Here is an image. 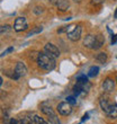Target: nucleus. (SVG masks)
<instances>
[{"label":"nucleus","instance_id":"obj_23","mask_svg":"<svg viewBox=\"0 0 117 124\" xmlns=\"http://www.w3.org/2000/svg\"><path fill=\"white\" fill-rule=\"evenodd\" d=\"M105 0H91V2L94 3V5H100V3H102Z\"/></svg>","mask_w":117,"mask_h":124},{"label":"nucleus","instance_id":"obj_30","mask_svg":"<svg viewBox=\"0 0 117 124\" xmlns=\"http://www.w3.org/2000/svg\"><path fill=\"white\" fill-rule=\"evenodd\" d=\"M116 82H117V78H116Z\"/></svg>","mask_w":117,"mask_h":124},{"label":"nucleus","instance_id":"obj_12","mask_svg":"<svg viewBox=\"0 0 117 124\" xmlns=\"http://www.w3.org/2000/svg\"><path fill=\"white\" fill-rule=\"evenodd\" d=\"M96 59L100 62V63H106V61H107V54L104 52L98 53L97 56H96Z\"/></svg>","mask_w":117,"mask_h":124},{"label":"nucleus","instance_id":"obj_10","mask_svg":"<svg viewBox=\"0 0 117 124\" xmlns=\"http://www.w3.org/2000/svg\"><path fill=\"white\" fill-rule=\"evenodd\" d=\"M100 106H101V108H102V111H104L105 113H107L108 109H109V106H110V103L108 101L107 98H101L100 99Z\"/></svg>","mask_w":117,"mask_h":124},{"label":"nucleus","instance_id":"obj_2","mask_svg":"<svg viewBox=\"0 0 117 124\" xmlns=\"http://www.w3.org/2000/svg\"><path fill=\"white\" fill-rule=\"evenodd\" d=\"M105 39L101 35L95 36L92 34H88L83 39V45L88 49H92V50H98L100 49L101 46L104 45Z\"/></svg>","mask_w":117,"mask_h":124},{"label":"nucleus","instance_id":"obj_28","mask_svg":"<svg viewBox=\"0 0 117 124\" xmlns=\"http://www.w3.org/2000/svg\"><path fill=\"white\" fill-rule=\"evenodd\" d=\"M114 17H115V18H116V19H117V8H116V11H115V15H114Z\"/></svg>","mask_w":117,"mask_h":124},{"label":"nucleus","instance_id":"obj_1","mask_svg":"<svg viewBox=\"0 0 117 124\" xmlns=\"http://www.w3.org/2000/svg\"><path fill=\"white\" fill-rule=\"evenodd\" d=\"M37 63L42 69L44 70H47V71H51L55 68V59L47 53H38V56H37Z\"/></svg>","mask_w":117,"mask_h":124},{"label":"nucleus","instance_id":"obj_21","mask_svg":"<svg viewBox=\"0 0 117 124\" xmlns=\"http://www.w3.org/2000/svg\"><path fill=\"white\" fill-rule=\"evenodd\" d=\"M66 99H68V103L71 105V106H72V105H74V104H77V101H75V98L72 97V96H69Z\"/></svg>","mask_w":117,"mask_h":124},{"label":"nucleus","instance_id":"obj_22","mask_svg":"<svg viewBox=\"0 0 117 124\" xmlns=\"http://www.w3.org/2000/svg\"><path fill=\"white\" fill-rule=\"evenodd\" d=\"M13 51H14V47H9V49H7L6 51H5V52H2V53H1V54H0V58H1V56H3V55H6L7 53L13 52Z\"/></svg>","mask_w":117,"mask_h":124},{"label":"nucleus","instance_id":"obj_29","mask_svg":"<svg viewBox=\"0 0 117 124\" xmlns=\"http://www.w3.org/2000/svg\"><path fill=\"white\" fill-rule=\"evenodd\" d=\"M1 85H2V78L0 77V87H1Z\"/></svg>","mask_w":117,"mask_h":124},{"label":"nucleus","instance_id":"obj_4","mask_svg":"<svg viewBox=\"0 0 117 124\" xmlns=\"http://www.w3.org/2000/svg\"><path fill=\"white\" fill-rule=\"evenodd\" d=\"M27 20L25 17H18L16 18L15 20V24H14V30L16 31V32H22V31H25L27 30Z\"/></svg>","mask_w":117,"mask_h":124},{"label":"nucleus","instance_id":"obj_18","mask_svg":"<svg viewBox=\"0 0 117 124\" xmlns=\"http://www.w3.org/2000/svg\"><path fill=\"white\" fill-rule=\"evenodd\" d=\"M34 122H35L36 124H49L44 118H42L41 116H38V115H35V116H34Z\"/></svg>","mask_w":117,"mask_h":124},{"label":"nucleus","instance_id":"obj_14","mask_svg":"<svg viewBox=\"0 0 117 124\" xmlns=\"http://www.w3.org/2000/svg\"><path fill=\"white\" fill-rule=\"evenodd\" d=\"M77 82L78 84H81V85H86L88 82V77L85 75H80L77 77Z\"/></svg>","mask_w":117,"mask_h":124},{"label":"nucleus","instance_id":"obj_13","mask_svg":"<svg viewBox=\"0 0 117 124\" xmlns=\"http://www.w3.org/2000/svg\"><path fill=\"white\" fill-rule=\"evenodd\" d=\"M98 72H99V68H98V67H91L89 72H88V77L94 78V77H96V76L98 75Z\"/></svg>","mask_w":117,"mask_h":124},{"label":"nucleus","instance_id":"obj_16","mask_svg":"<svg viewBox=\"0 0 117 124\" xmlns=\"http://www.w3.org/2000/svg\"><path fill=\"white\" fill-rule=\"evenodd\" d=\"M49 121L51 124H61L60 123V121H58V117L56 116L55 114L51 115V116H49Z\"/></svg>","mask_w":117,"mask_h":124},{"label":"nucleus","instance_id":"obj_26","mask_svg":"<svg viewBox=\"0 0 117 124\" xmlns=\"http://www.w3.org/2000/svg\"><path fill=\"white\" fill-rule=\"evenodd\" d=\"M9 124H17V120H15V118H11Z\"/></svg>","mask_w":117,"mask_h":124},{"label":"nucleus","instance_id":"obj_3","mask_svg":"<svg viewBox=\"0 0 117 124\" xmlns=\"http://www.w3.org/2000/svg\"><path fill=\"white\" fill-rule=\"evenodd\" d=\"M81 32H82L81 26H73V25H71V26H68V28H66L68 37L69 39H71L72 42H75V41L80 39Z\"/></svg>","mask_w":117,"mask_h":124},{"label":"nucleus","instance_id":"obj_7","mask_svg":"<svg viewBox=\"0 0 117 124\" xmlns=\"http://www.w3.org/2000/svg\"><path fill=\"white\" fill-rule=\"evenodd\" d=\"M15 72L18 75V77H24V76H26L27 75L26 65L24 64L23 62H18L16 64V68H15Z\"/></svg>","mask_w":117,"mask_h":124},{"label":"nucleus","instance_id":"obj_9","mask_svg":"<svg viewBox=\"0 0 117 124\" xmlns=\"http://www.w3.org/2000/svg\"><path fill=\"white\" fill-rule=\"evenodd\" d=\"M106 114L108 115V117L110 118H117V104H110V106H109V109H108V112L106 113Z\"/></svg>","mask_w":117,"mask_h":124},{"label":"nucleus","instance_id":"obj_17","mask_svg":"<svg viewBox=\"0 0 117 124\" xmlns=\"http://www.w3.org/2000/svg\"><path fill=\"white\" fill-rule=\"evenodd\" d=\"M43 31V27L42 26H38V27H35V28H34V30L33 31H30V32L28 33V34H27V36H33L34 35V34H38V33H41Z\"/></svg>","mask_w":117,"mask_h":124},{"label":"nucleus","instance_id":"obj_11","mask_svg":"<svg viewBox=\"0 0 117 124\" xmlns=\"http://www.w3.org/2000/svg\"><path fill=\"white\" fill-rule=\"evenodd\" d=\"M58 8L62 11H64L69 8V2L68 0H58Z\"/></svg>","mask_w":117,"mask_h":124},{"label":"nucleus","instance_id":"obj_24","mask_svg":"<svg viewBox=\"0 0 117 124\" xmlns=\"http://www.w3.org/2000/svg\"><path fill=\"white\" fill-rule=\"evenodd\" d=\"M117 42V35H113L111 36V44H115Z\"/></svg>","mask_w":117,"mask_h":124},{"label":"nucleus","instance_id":"obj_27","mask_svg":"<svg viewBox=\"0 0 117 124\" xmlns=\"http://www.w3.org/2000/svg\"><path fill=\"white\" fill-rule=\"evenodd\" d=\"M88 118V114H86L85 116H83V118H82V121H85V120H87Z\"/></svg>","mask_w":117,"mask_h":124},{"label":"nucleus","instance_id":"obj_25","mask_svg":"<svg viewBox=\"0 0 117 124\" xmlns=\"http://www.w3.org/2000/svg\"><path fill=\"white\" fill-rule=\"evenodd\" d=\"M66 28H68V27H63V28H61V30H58V33H60V34H61V33H63V32H66Z\"/></svg>","mask_w":117,"mask_h":124},{"label":"nucleus","instance_id":"obj_19","mask_svg":"<svg viewBox=\"0 0 117 124\" xmlns=\"http://www.w3.org/2000/svg\"><path fill=\"white\" fill-rule=\"evenodd\" d=\"M17 124H33V120L30 117H23L20 121H17Z\"/></svg>","mask_w":117,"mask_h":124},{"label":"nucleus","instance_id":"obj_8","mask_svg":"<svg viewBox=\"0 0 117 124\" xmlns=\"http://www.w3.org/2000/svg\"><path fill=\"white\" fill-rule=\"evenodd\" d=\"M114 87H115V81L110 78H107L102 84V88H104V90L106 93H111L114 90Z\"/></svg>","mask_w":117,"mask_h":124},{"label":"nucleus","instance_id":"obj_5","mask_svg":"<svg viewBox=\"0 0 117 124\" xmlns=\"http://www.w3.org/2000/svg\"><path fill=\"white\" fill-rule=\"evenodd\" d=\"M58 112L61 115H69V114H71V112H72L71 105L69 104L68 101L60 103V104L58 105Z\"/></svg>","mask_w":117,"mask_h":124},{"label":"nucleus","instance_id":"obj_20","mask_svg":"<svg viewBox=\"0 0 117 124\" xmlns=\"http://www.w3.org/2000/svg\"><path fill=\"white\" fill-rule=\"evenodd\" d=\"M11 31V27L9 25H2L0 27V34H6V33H9Z\"/></svg>","mask_w":117,"mask_h":124},{"label":"nucleus","instance_id":"obj_6","mask_svg":"<svg viewBox=\"0 0 117 124\" xmlns=\"http://www.w3.org/2000/svg\"><path fill=\"white\" fill-rule=\"evenodd\" d=\"M44 51H45L47 54H50L51 56H53L54 59L60 56V51H58V49L55 45L51 44V43H47V44H46L45 47H44Z\"/></svg>","mask_w":117,"mask_h":124},{"label":"nucleus","instance_id":"obj_15","mask_svg":"<svg viewBox=\"0 0 117 124\" xmlns=\"http://www.w3.org/2000/svg\"><path fill=\"white\" fill-rule=\"evenodd\" d=\"M42 112L45 115H47V116H51V115L55 114V113H54V111H53L51 107H49V106H43V107H42Z\"/></svg>","mask_w":117,"mask_h":124}]
</instances>
